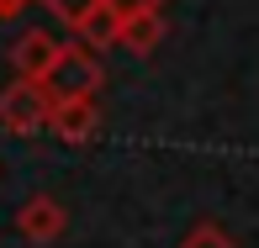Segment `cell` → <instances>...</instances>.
<instances>
[{
    "instance_id": "6da1fadb",
    "label": "cell",
    "mask_w": 259,
    "mask_h": 248,
    "mask_svg": "<svg viewBox=\"0 0 259 248\" xmlns=\"http://www.w3.org/2000/svg\"><path fill=\"white\" fill-rule=\"evenodd\" d=\"M106 85V69H101V58L96 48H85V42H64L53 58V69L42 74V90H48L53 101H90L96 90Z\"/></svg>"
},
{
    "instance_id": "7a4b0ae2",
    "label": "cell",
    "mask_w": 259,
    "mask_h": 248,
    "mask_svg": "<svg viewBox=\"0 0 259 248\" xmlns=\"http://www.w3.org/2000/svg\"><path fill=\"white\" fill-rule=\"evenodd\" d=\"M48 111H53V95L42 90V79H11L0 90V127L11 137L48 132Z\"/></svg>"
},
{
    "instance_id": "3957f363",
    "label": "cell",
    "mask_w": 259,
    "mask_h": 248,
    "mask_svg": "<svg viewBox=\"0 0 259 248\" xmlns=\"http://www.w3.org/2000/svg\"><path fill=\"white\" fill-rule=\"evenodd\" d=\"M48 132L58 137V143H69V148L90 143V137L101 132V106H96V95H90V101H53Z\"/></svg>"
},
{
    "instance_id": "277c9868",
    "label": "cell",
    "mask_w": 259,
    "mask_h": 248,
    "mask_svg": "<svg viewBox=\"0 0 259 248\" xmlns=\"http://www.w3.org/2000/svg\"><path fill=\"white\" fill-rule=\"evenodd\" d=\"M64 227H69V211H64V201H58V195H32V201H21L16 232H21L27 243H53V238H64Z\"/></svg>"
},
{
    "instance_id": "5b68a950",
    "label": "cell",
    "mask_w": 259,
    "mask_h": 248,
    "mask_svg": "<svg viewBox=\"0 0 259 248\" xmlns=\"http://www.w3.org/2000/svg\"><path fill=\"white\" fill-rule=\"evenodd\" d=\"M64 42L53 37V32H42V27H27L16 42H11V69H16V79H42L53 69V58Z\"/></svg>"
},
{
    "instance_id": "8992f818",
    "label": "cell",
    "mask_w": 259,
    "mask_h": 248,
    "mask_svg": "<svg viewBox=\"0 0 259 248\" xmlns=\"http://www.w3.org/2000/svg\"><path fill=\"white\" fill-rule=\"evenodd\" d=\"M164 11H133V16H122V27H116V48H127L133 58H148L164 42Z\"/></svg>"
},
{
    "instance_id": "52a82bcc",
    "label": "cell",
    "mask_w": 259,
    "mask_h": 248,
    "mask_svg": "<svg viewBox=\"0 0 259 248\" xmlns=\"http://www.w3.org/2000/svg\"><path fill=\"white\" fill-rule=\"evenodd\" d=\"M116 27H122V16H116L106 0H96V6H90V16L74 27V37L85 42V48H116Z\"/></svg>"
},
{
    "instance_id": "ba28073f",
    "label": "cell",
    "mask_w": 259,
    "mask_h": 248,
    "mask_svg": "<svg viewBox=\"0 0 259 248\" xmlns=\"http://www.w3.org/2000/svg\"><path fill=\"white\" fill-rule=\"evenodd\" d=\"M180 248H238V243H233V232L217 227V222H196V227L180 238Z\"/></svg>"
},
{
    "instance_id": "9c48e42d",
    "label": "cell",
    "mask_w": 259,
    "mask_h": 248,
    "mask_svg": "<svg viewBox=\"0 0 259 248\" xmlns=\"http://www.w3.org/2000/svg\"><path fill=\"white\" fill-rule=\"evenodd\" d=\"M42 6H48L64 27H79V21L90 16V6H96V0H42Z\"/></svg>"
},
{
    "instance_id": "30bf717a",
    "label": "cell",
    "mask_w": 259,
    "mask_h": 248,
    "mask_svg": "<svg viewBox=\"0 0 259 248\" xmlns=\"http://www.w3.org/2000/svg\"><path fill=\"white\" fill-rule=\"evenodd\" d=\"M116 16H133V11H164V0H106Z\"/></svg>"
},
{
    "instance_id": "8fae6325",
    "label": "cell",
    "mask_w": 259,
    "mask_h": 248,
    "mask_svg": "<svg viewBox=\"0 0 259 248\" xmlns=\"http://www.w3.org/2000/svg\"><path fill=\"white\" fill-rule=\"evenodd\" d=\"M32 0H0V21H11V16H21Z\"/></svg>"
}]
</instances>
